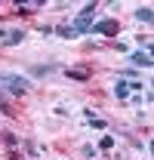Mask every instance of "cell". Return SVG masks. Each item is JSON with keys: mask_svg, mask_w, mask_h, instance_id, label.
<instances>
[{"mask_svg": "<svg viewBox=\"0 0 154 160\" xmlns=\"http://www.w3.org/2000/svg\"><path fill=\"white\" fill-rule=\"evenodd\" d=\"M3 37H6V34H3V31H0V40H3Z\"/></svg>", "mask_w": 154, "mask_h": 160, "instance_id": "cell-12", "label": "cell"}, {"mask_svg": "<svg viewBox=\"0 0 154 160\" xmlns=\"http://www.w3.org/2000/svg\"><path fill=\"white\" fill-rule=\"evenodd\" d=\"M114 96H117V99H126V96H130V83L117 80V83H114Z\"/></svg>", "mask_w": 154, "mask_h": 160, "instance_id": "cell-5", "label": "cell"}, {"mask_svg": "<svg viewBox=\"0 0 154 160\" xmlns=\"http://www.w3.org/2000/svg\"><path fill=\"white\" fill-rule=\"evenodd\" d=\"M53 31H56L59 37H77L74 31H71V25H59V28H53Z\"/></svg>", "mask_w": 154, "mask_h": 160, "instance_id": "cell-9", "label": "cell"}, {"mask_svg": "<svg viewBox=\"0 0 154 160\" xmlns=\"http://www.w3.org/2000/svg\"><path fill=\"white\" fill-rule=\"evenodd\" d=\"M28 89H31V80H28V77L0 71V92H9V96H25Z\"/></svg>", "mask_w": 154, "mask_h": 160, "instance_id": "cell-1", "label": "cell"}, {"mask_svg": "<svg viewBox=\"0 0 154 160\" xmlns=\"http://www.w3.org/2000/svg\"><path fill=\"white\" fill-rule=\"evenodd\" d=\"M68 77H74V80H90V71H86V68H68Z\"/></svg>", "mask_w": 154, "mask_h": 160, "instance_id": "cell-6", "label": "cell"}, {"mask_svg": "<svg viewBox=\"0 0 154 160\" xmlns=\"http://www.w3.org/2000/svg\"><path fill=\"white\" fill-rule=\"evenodd\" d=\"M0 136H3V142H6L9 148H16V145H19V136H16V132H0Z\"/></svg>", "mask_w": 154, "mask_h": 160, "instance_id": "cell-10", "label": "cell"}, {"mask_svg": "<svg viewBox=\"0 0 154 160\" xmlns=\"http://www.w3.org/2000/svg\"><path fill=\"white\" fill-rule=\"evenodd\" d=\"M130 62H133L136 68H151V56H148V49H145V52H133Z\"/></svg>", "mask_w": 154, "mask_h": 160, "instance_id": "cell-3", "label": "cell"}, {"mask_svg": "<svg viewBox=\"0 0 154 160\" xmlns=\"http://www.w3.org/2000/svg\"><path fill=\"white\" fill-rule=\"evenodd\" d=\"M59 65H37V68H31V74H37V77H43V74H49V71H56Z\"/></svg>", "mask_w": 154, "mask_h": 160, "instance_id": "cell-8", "label": "cell"}, {"mask_svg": "<svg viewBox=\"0 0 154 160\" xmlns=\"http://www.w3.org/2000/svg\"><path fill=\"white\" fill-rule=\"evenodd\" d=\"M111 145H114V139H111V136H105V139L99 142V148H105V151H108V148H111Z\"/></svg>", "mask_w": 154, "mask_h": 160, "instance_id": "cell-11", "label": "cell"}, {"mask_svg": "<svg viewBox=\"0 0 154 160\" xmlns=\"http://www.w3.org/2000/svg\"><path fill=\"white\" fill-rule=\"evenodd\" d=\"M136 19L148 25V22H151V6H139V9H136Z\"/></svg>", "mask_w": 154, "mask_h": 160, "instance_id": "cell-7", "label": "cell"}, {"mask_svg": "<svg viewBox=\"0 0 154 160\" xmlns=\"http://www.w3.org/2000/svg\"><path fill=\"white\" fill-rule=\"evenodd\" d=\"M90 31H93V34H105V37H111V34H117V31H120V25H117L114 19H102V22H96Z\"/></svg>", "mask_w": 154, "mask_h": 160, "instance_id": "cell-2", "label": "cell"}, {"mask_svg": "<svg viewBox=\"0 0 154 160\" xmlns=\"http://www.w3.org/2000/svg\"><path fill=\"white\" fill-rule=\"evenodd\" d=\"M25 40V31H9L6 37H3V46H16V43H22Z\"/></svg>", "mask_w": 154, "mask_h": 160, "instance_id": "cell-4", "label": "cell"}]
</instances>
